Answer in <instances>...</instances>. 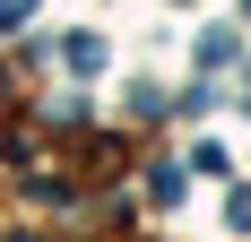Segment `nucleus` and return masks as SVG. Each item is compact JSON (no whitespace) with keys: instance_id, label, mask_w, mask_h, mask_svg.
<instances>
[{"instance_id":"4","label":"nucleus","mask_w":251,"mask_h":242,"mask_svg":"<svg viewBox=\"0 0 251 242\" xmlns=\"http://www.w3.org/2000/svg\"><path fill=\"white\" fill-rule=\"evenodd\" d=\"M26 9H35V0H0V26H18V18H26Z\"/></svg>"},{"instance_id":"1","label":"nucleus","mask_w":251,"mask_h":242,"mask_svg":"<svg viewBox=\"0 0 251 242\" xmlns=\"http://www.w3.org/2000/svg\"><path fill=\"white\" fill-rule=\"evenodd\" d=\"M61 52H70V70H104V44H96V35H70Z\"/></svg>"},{"instance_id":"5","label":"nucleus","mask_w":251,"mask_h":242,"mask_svg":"<svg viewBox=\"0 0 251 242\" xmlns=\"http://www.w3.org/2000/svg\"><path fill=\"white\" fill-rule=\"evenodd\" d=\"M243 113H251V96H243Z\"/></svg>"},{"instance_id":"3","label":"nucleus","mask_w":251,"mask_h":242,"mask_svg":"<svg viewBox=\"0 0 251 242\" xmlns=\"http://www.w3.org/2000/svg\"><path fill=\"white\" fill-rule=\"evenodd\" d=\"M226 225H234V234H251V191H234V199H226Z\"/></svg>"},{"instance_id":"2","label":"nucleus","mask_w":251,"mask_h":242,"mask_svg":"<svg viewBox=\"0 0 251 242\" xmlns=\"http://www.w3.org/2000/svg\"><path fill=\"white\" fill-rule=\"evenodd\" d=\"M200 61H234V26H208V35H200Z\"/></svg>"}]
</instances>
